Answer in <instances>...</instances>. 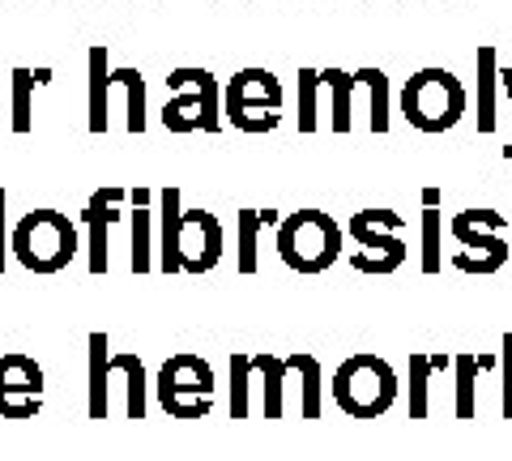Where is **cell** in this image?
Segmentation results:
<instances>
[{"mask_svg":"<svg viewBox=\"0 0 512 461\" xmlns=\"http://www.w3.org/2000/svg\"><path fill=\"white\" fill-rule=\"evenodd\" d=\"M402 116L419 133H448L466 116V86L448 69H419L402 86Z\"/></svg>","mask_w":512,"mask_h":461,"instance_id":"obj_1","label":"cell"},{"mask_svg":"<svg viewBox=\"0 0 512 461\" xmlns=\"http://www.w3.org/2000/svg\"><path fill=\"white\" fill-rule=\"evenodd\" d=\"M163 124L171 133H218L222 129V90L210 69H171L167 73V107Z\"/></svg>","mask_w":512,"mask_h":461,"instance_id":"obj_2","label":"cell"},{"mask_svg":"<svg viewBox=\"0 0 512 461\" xmlns=\"http://www.w3.org/2000/svg\"><path fill=\"white\" fill-rule=\"evenodd\" d=\"M9 248H13V257H18L26 269H35V274H56V269H64L73 261L77 231L60 210H35L13 227Z\"/></svg>","mask_w":512,"mask_h":461,"instance_id":"obj_3","label":"cell"},{"mask_svg":"<svg viewBox=\"0 0 512 461\" xmlns=\"http://www.w3.org/2000/svg\"><path fill=\"white\" fill-rule=\"evenodd\" d=\"M222 120L239 133H269L282 124V86L269 69H239L222 90Z\"/></svg>","mask_w":512,"mask_h":461,"instance_id":"obj_4","label":"cell"},{"mask_svg":"<svg viewBox=\"0 0 512 461\" xmlns=\"http://www.w3.org/2000/svg\"><path fill=\"white\" fill-rule=\"evenodd\" d=\"M342 227L320 210H299L278 227V257L299 274H320L338 261Z\"/></svg>","mask_w":512,"mask_h":461,"instance_id":"obj_5","label":"cell"},{"mask_svg":"<svg viewBox=\"0 0 512 461\" xmlns=\"http://www.w3.org/2000/svg\"><path fill=\"white\" fill-rule=\"evenodd\" d=\"M333 397H338V406L350 410V415L359 419H372L380 410L393 406L397 397V376L384 359L376 355H355L346 359L338 368V380H333Z\"/></svg>","mask_w":512,"mask_h":461,"instance_id":"obj_6","label":"cell"},{"mask_svg":"<svg viewBox=\"0 0 512 461\" xmlns=\"http://www.w3.org/2000/svg\"><path fill=\"white\" fill-rule=\"evenodd\" d=\"M210 389H214V376L201 359L180 355L171 359L163 376H158V393H163V406L175 410V415H201L210 406Z\"/></svg>","mask_w":512,"mask_h":461,"instance_id":"obj_7","label":"cell"},{"mask_svg":"<svg viewBox=\"0 0 512 461\" xmlns=\"http://www.w3.org/2000/svg\"><path fill=\"white\" fill-rule=\"evenodd\" d=\"M43 397V372L35 359L5 355L0 359V415H30Z\"/></svg>","mask_w":512,"mask_h":461,"instance_id":"obj_8","label":"cell"},{"mask_svg":"<svg viewBox=\"0 0 512 461\" xmlns=\"http://www.w3.org/2000/svg\"><path fill=\"white\" fill-rule=\"evenodd\" d=\"M222 252V227L214 214L205 210H188L184 214V227H180V269H192V274H201V269H210Z\"/></svg>","mask_w":512,"mask_h":461,"instance_id":"obj_9","label":"cell"},{"mask_svg":"<svg viewBox=\"0 0 512 461\" xmlns=\"http://www.w3.org/2000/svg\"><path fill=\"white\" fill-rule=\"evenodd\" d=\"M320 86L329 94V129L333 133H350L355 129V73L342 69H325L320 73Z\"/></svg>","mask_w":512,"mask_h":461,"instance_id":"obj_10","label":"cell"},{"mask_svg":"<svg viewBox=\"0 0 512 461\" xmlns=\"http://www.w3.org/2000/svg\"><path fill=\"white\" fill-rule=\"evenodd\" d=\"M120 188H103L94 193L86 205V222H90V269H103L107 265V227L116 218V205H120Z\"/></svg>","mask_w":512,"mask_h":461,"instance_id":"obj_11","label":"cell"},{"mask_svg":"<svg viewBox=\"0 0 512 461\" xmlns=\"http://www.w3.org/2000/svg\"><path fill=\"white\" fill-rule=\"evenodd\" d=\"M86 60H90V120H86V129H90V133H103V129H107V99H111L107 43H94Z\"/></svg>","mask_w":512,"mask_h":461,"instance_id":"obj_12","label":"cell"},{"mask_svg":"<svg viewBox=\"0 0 512 461\" xmlns=\"http://www.w3.org/2000/svg\"><path fill=\"white\" fill-rule=\"evenodd\" d=\"M495 82H500V52L495 43L478 47V133H495Z\"/></svg>","mask_w":512,"mask_h":461,"instance_id":"obj_13","label":"cell"},{"mask_svg":"<svg viewBox=\"0 0 512 461\" xmlns=\"http://www.w3.org/2000/svg\"><path fill=\"white\" fill-rule=\"evenodd\" d=\"M52 82V69H26L18 65L13 69V133L26 137L30 129H35V107H30V94H35V86Z\"/></svg>","mask_w":512,"mask_h":461,"instance_id":"obj_14","label":"cell"},{"mask_svg":"<svg viewBox=\"0 0 512 461\" xmlns=\"http://www.w3.org/2000/svg\"><path fill=\"white\" fill-rule=\"evenodd\" d=\"M406 257L402 240H393V235H376V240H367L363 252H355V265L363 269V274H389V269H397Z\"/></svg>","mask_w":512,"mask_h":461,"instance_id":"obj_15","label":"cell"},{"mask_svg":"<svg viewBox=\"0 0 512 461\" xmlns=\"http://www.w3.org/2000/svg\"><path fill=\"white\" fill-rule=\"evenodd\" d=\"M111 82L124 90L128 99V116H124V129L128 133H146V77L137 69H116L111 73Z\"/></svg>","mask_w":512,"mask_h":461,"instance_id":"obj_16","label":"cell"},{"mask_svg":"<svg viewBox=\"0 0 512 461\" xmlns=\"http://www.w3.org/2000/svg\"><path fill=\"white\" fill-rule=\"evenodd\" d=\"M180 188H163V269H180Z\"/></svg>","mask_w":512,"mask_h":461,"instance_id":"obj_17","label":"cell"},{"mask_svg":"<svg viewBox=\"0 0 512 461\" xmlns=\"http://www.w3.org/2000/svg\"><path fill=\"white\" fill-rule=\"evenodd\" d=\"M359 86H367V99H372V133H389V77L384 69H359Z\"/></svg>","mask_w":512,"mask_h":461,"instance_id":"obj_18","label":"cell"},{"mask_svg":"<svg viewBox=\"0 0 512 461\" xmlns=\"http://www.w3.org/2000/svg\"><path fill=\"white\" fill-rule=\"evenodd\" d=\"M320 73L316 69H299V133H316L320 129Z\"/></svg>","mask_w":512,"mask_h":461,"instance_id":"obj_19","label":"cell"},{"mask_svg":"<svg viewBox=\"0 0 512 461\" xmlns=\"http://www.w3.org/2000/svg\"><path fill=\"white\" fill-rule=\"evenodd\" d=\"M500 261H504V244L495 240V235H478V240H470L466 252L457 257V265L470 269V274H474V269H478V274H487V269H495Z\"/></svg>","mask_w":512,"mask_h":461,"instance_id":"obj_20","label":"cell"},{"mask_svg":"<svg viewBox=\"0 0 512 461\" xmlns=\"http://www.w3.org/2000/svg\"><path fill=\"white\" fill-rule=\"evenodd\" d=\"M397 227H402V218H397L393 210H363V214L350 218V235H355L359 244L376 240V235H393Z\"/></svg>","mask_w":512,"mask_h":461,"instance_id":"obj_21","label":"cell"},{"mask_svg":"<svg viewBox=\"0 0 512 461\" xmlns=\"http://www.w3.org/2000/svg\"><path fill=\"white\" fill-rule=\"evenodd\" d=\"M133 201H137V214H133V265L146 269L150 265V210H146L150 193L146 188H137Z\"/></svg>","mask_w":512,"mask_h":461,"instance_id":"obj_22","label":"cell"},{"mask_svg":"<svg viewBox=\"0 0 512 461\" xmlns=\"http://www.w3.org/2000/svg\"><path fill=\"white\" fill-rule=\"evenodd\" d=\"M423 240H427V269L440 265V188L423 193Z\"/></svg>","mask_w":512,"mask_h":461,"instance_id":"obj_23","label":"cell"},{"mask_svg":"<svg viewBox=\"0 0 512 461\" xmlns=\"http://www.w3.org/2000/svg\"><path fill=\"white\" fill-rule=\"evenodd\" d=\"M261 222H265V227H282L274 210H265V214L244 210V214H239V244H244V248H239V265H244V269L256 265V248H252V240H256V227H261Z\"/></svg>","mask_w":512,"mask_h":461,"instance_id":"obj_24","label":"cell"},{"mask_svg":"<svg viewBox=\"0 0 512 461\" xmlns=\"http://www.w3.org/2000/svg\"><path fill=\"white\" fill-rule=\"evenodd\" d=\"M500 227H504V218L495 210H466V214H457V222H453L461 244H470V240H478V235H487V231H500Z\"/></svg>","mask_w":512,"mask_h":461,"instance_id":"obj_25","label":"cell"},{"mask_svg":"<svg viewBox=\"0 0 512 461\" xmlns=\"http://www.w3.org/2000/svg\"><path fill=\"white\" fill-rule=\"evenodd\" d=\"M0 261H5V193H0Z\"/></svg>","mask_w":512,"mask_h":461,"instance_id":"obj_26","label":"cell"},{"mask_svg":"<svg viewBox=\"0 0 512 461\" xmlns=\"http://www.w3.org/2000/svg\"><path fill=\"white\" fill-rule=\"evenodd\" d=\"M500 86H504V94H508V103H512V65H508V69H500Z\"/></svg>","mask_w":512,"mask_h":461,"instance_id":"obj_27","label":"cell"},{"mask_svg":"<svg viewBox=\"0 0 512 461\" xmlns=\"http://www.w3.org/2000/svg\"><path fill=\"white\" fill-rule=\"evenodd\" d=\"M504 158H512V141H508V146H504Z\"/></svg>","mask_w":512,"mask_h":461,"instance_id":"obj_28","label":"cell"}]
</instances>
